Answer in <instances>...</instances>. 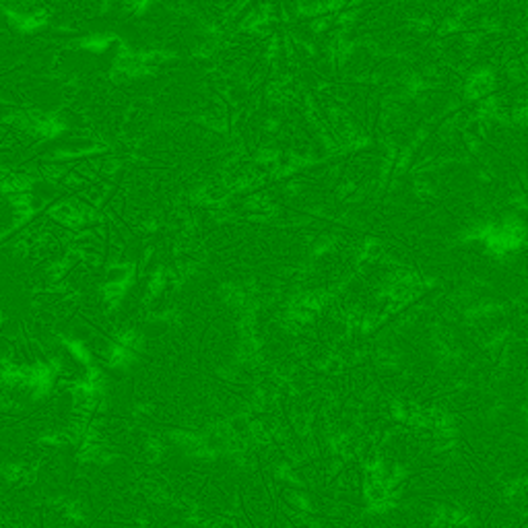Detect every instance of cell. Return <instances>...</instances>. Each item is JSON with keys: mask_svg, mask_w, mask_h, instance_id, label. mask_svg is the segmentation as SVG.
Instances as JSON below:
<instances>
[]
</instances>
